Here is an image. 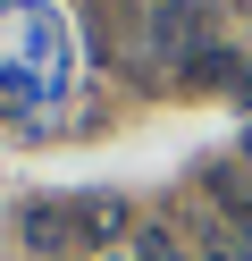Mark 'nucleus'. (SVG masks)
I'll return each mask as SVG.
<instances>
[{
	"label": "nucleus",
	"mask_w": 252,
	"mask_h": 261,
	"mask_svg": "<svg viewBox=\"0 0 252 261\" xmlns=\"http://www.w3.org/2000/svg\"><path fill=\"white\" fill-rule=\"evenodd\" d=\"M118 227H126V202H109V194H84L76 202V236L84 244H109Z\"/></svg>",
	"instance_id": "obj_3"
},
{
	"label": "nucleus",
	"mask_w": 252,
	"mask_h": 261,
	"mask_svg": "<svg viewBox=\"0 0 252 261\" xmlns=\"http://www.w3.org/2000/svg\"><path fill=\"white\" fill-rule=\"evenodd\" d=\"M244 160H252V126H244Z\"/></svg>",
	"instance_id": "obj_6"
},
{
	"label": "nucleus",
	"mask_w": 252,
	"mask_h": 261,
	"mask_svg": "<svg viewBox=\"0 0 252 261\" xmlns=\"http://www.w3.org/2000/svg\"><path fill=\"white\" fill-rule=\"evenodd\" d=\"M202 261H252V244H244V236H218V227H210V236H202Z\"/></svg>",
	"instance_id": "obj_4"
},
{
	"label": "nucleus",
	"mask_w": 252,
	"mask_h": 261,
	"mask_svg": "<svg viewBox=\"0 0 252 261\" xmlns=\"http://www.w3.org/2000/svg\"><path fill=\"white\" fill-rule=\"evenodd\" d=\"M143 261H177V244H168V236H143Z\"/></svg>",
	"instance_id": "obj_5"
},
{
	"label": "nucleus",
	"mask_w": 252,
	"mask_h": 261,
	"mask_svg": "<svg viewBox=\"0 0 252 261\" xmlns=\"http://www.w3.org/2000/svg\"><path fill=\"white\" fill-rule=\"evenodd\" d=\"M151 42H160V59L210 51V9H202V0H160V9H151Z\"/></svg>",
	"instance_id": "obj_1"
},
{
	"label": "nucleus",
	"mask_w": 252,
	"mask_h": 261,
	"mask_svg": "<svg viewBox=\"0 0 252 261\" xmlns=\"http://www.w3.org/2000/svg\"><path fill=\"white\" fill-rule=\"evenodd\" d=\"M25 244H34V253L84 244V236H76V202H25Z\"/></svg>",
	"instance_id": "obj_2"
},
{
	"label": "nucleus",
	"mask_w": 252,
	"mask_h": 261,
	"mask_svg": "<svg viewBox=\"0 0 252 261\" xmlns=\"http://www.w3.org/2000/svg\"><path fill=\"white\" fill-rule=\"evenodd\" d=\"M109 261H126V253H109Z\"/></svg>",
	"instance_id": "obj_7"
}]
</instances>
